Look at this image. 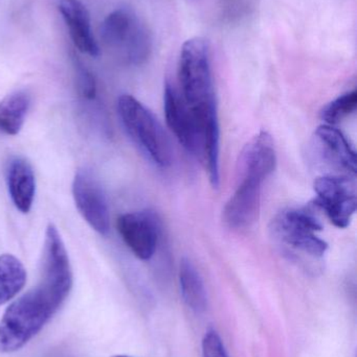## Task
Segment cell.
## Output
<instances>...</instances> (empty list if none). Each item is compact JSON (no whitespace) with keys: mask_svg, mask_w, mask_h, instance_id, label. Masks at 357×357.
I'll list each match as a JSON object with an SVG mask.
<instances>
[{"mask_svg":"<svg viewBox=\"0 0 357 357\" xmlns=\"http://www.w3.org/2000/svg\"><path fill=\"white\" fill-rule=\"evenodd\" d=\"M73 270L60 233L54 224L46 228L41 280L13 302L0 320V352L24 347L58 312L73 289Z\"/></svg>","mask_w":357,"mask_h":357,"instance_id":"1","label":"cell"},{"mask_svg":"<svg viewBox=\"0 0 357 357\" xmlns=\"http://www.w3.org/2000/svg\"><path fill=\"white\" fill-rule=\"evenodd\" d=\"M178 79L180 94L198 125L207 127L219 123L207 40L195 37L184 42L180 52Z\"/></svg>","mask_w":357,"mask_h":357,"instance_id":"2","label":"cell"},{"mask_svg":"<svg viewBox=\"0 0 357 357\" xmlns=\"http://www.w3.org/2000/svg\"><path fill=\"white\" fill-rule=\"evenodd\" d=\"M117 112L128 135L153 165L163 169L171 165V142L159 119L145 105L123 94L117 100Z\"/></svg>","mask_w":357,"mask_h":357,"instance_id":"3","label":"cell"},{"mask_svg":"<svg viewBox=\"0 0 357 357\" xmlns=\"http://www.w3.org/2000/svg\"><path fill=\"white\" fill-rule=\"evenodd\" d=\"M101 39L127 64L140 66L152 52V37L142 19L129 8L107 15L101 25Z\"/></svg>","mask_w":357,"mask_h":357,"instance_id":"4","label":"cell"},{"mask_svg":"<svg viewBox=\"0 0 357 357\" xmlns=\"http://www.w3.org/2000/svg\"><path fill=\"white\" fill-rule=\"evenodd\" d=\"M272 230L283 243L312 257H322L328 250V243L318 235L323 225L312 208L284 210L275 218Z\"/></svg>","mask_w":357,"mask_h":357,"instance_id":"5","label":"cell"},{"mask_svg":"<svg viewBox=\"0 0 357 357\" xmlns=\"http://www.w3.org/2000/svg\"><path fill=\"white\" fill-rule=\"evenodd\" d=\"M314 207L340 229L349 226L356 211V183L349 175H324L314 181Z\"/></svg>","mask_w":357,"mask_h":357,"instance_id":"6","label":"cell"},{"mask_svg":"<svg viewBox=\"0 0 357 357\" xmlns=\"http://www.w3.org/2000/svg\"><path fill=\"white\" fill-rule=\"evenodd\" d=\"M73 195L82 218L99 234L110 231V214L106 195L98 178L88 169H79L73 182Z\"/></svg>","mask_w":357,"mask_h":357,"instance_id":"7","label":"cell"},{"mask_svg":"<svg viewBox=\"0 0 357 357\" xmlns=\"http://www.w3.org/2000/svg\"><path fill=\"white\" fill-rule=\"evenodd\" d=\"M166 121L180 144L201 161L203 138L197 119L182 98V94L168 82L163 92Z\"/></svg>","mask_w":357,"mask_h":357,"instance_id":"8","label":"cell"},{"mask_svg":"<svg viewBox=\"0 0 357 357\" xmlns=\"http://www.w3.org/2000/svg\"><path fill=\"white\" fill-rule=\"evenodd\" d=\"M117 232L130 251L140 260H150L159 245L161 225L151 211L124 213L117 218Z\"/></svg>","mask_w":357,"mask_h":357,"instance_id":"9","label":"cell"},{"mask_svg":"<svg viewBox=\"0 0 357 357\" xmlns=\"http://www.w3.org/2000/svg\"><path fill=\"white\" fill-rule=\"evenodd\" d=\"M263 183L237 178L236 188L224 208V220L230 228L241 230L253 226L259 218Z\"/></svg>","mask_w":357,"mask_h":357,"instance_id":"10","label":"cell"},{"mask_svg":"<svg viewBox=\"0 0 357 357\" xmlns=\"http://www.w3.org/2000/svg\"><path fill=\"white\" fill-rule=\"evenodd\" d=\"M276 167L274 140L268 132H260L241 151L237 163V178H254L264 183Z\"/></svg>","mask_w":357,"mask_h":357,"instance_id":"11","label":"cell"},{"mask_svg":"<svg viewBox=\"0 0 357 357\" xmlns=\"http://www.w3.org/2000/svg\"><path fill=\"white\" fill-rule=\"evenodd\" d=\"M57 2L75 47L92 58L100 56V46L92 33L90 15L86 6L80 0H57Z\"/></svg>","mask_w":357,"mask_h":357,"instance_id":"12","label":"cell"},{"mask_svg":"<svg viewBox=\"0 0 357 357\" xmlns=\"http://www.w3.org/2000/svg\"><path fill=\"white\" fill-rule=\"evenodd\" d=\"M314 136L324 158L333 167L346 172L347 175L356 177V153L346 136L340 130L329 125L320 126Z\"/></svg>","mask_w":357,"mask_h":357,"instance_id":"13","label":"cell"},{"mask_svg":"<svg viewBox=\"0 0 357 357\" xmlns=\"http://www.w3.org/2000/svg\"><path fill=\"white\" fill-rule=\"evenodd\" d=\"M6 184L10 199L21 213H29L36 195V178L33 167L25 159L16 157L8 163Z\"/></svg>","mask_w":357,"mask_h":357,"instance_id":"14","label":"cell"},{"mask_svg":"<svg viewBox=\"0 0 357 357\" xmlns=\"http://www.w3.org/2000/svg\"><path fill=\"white\" fill-rule=\"evenodd\" d=\"M31 102V96L24 90L6 96L0 102V132L6 135H17L24 125Z\"/></svg>","mask_w":357,"mask_h":357,"instance_id":"15","label":"cell"},{"mask_svg":"<svg viewBox=\"0 0 357 357\" xmlns=\"http://www.w3.org/2000/svg\"><path fill=\"white\" fill-rule=\"evenodd\" d=\"M178 278L184 303L193 312H205L207 305V289L196 266L188 258L180 261Z\"/></svg>","mask_w":357,"mask_h":357,"instance_id":"16","label":"cell"},{"mask_svg":"<svg viewBox=\"0 0 357 357\" xmlns=\"http://www.w3.org/2000/svg\"><path fill=\"white\" fill-rule=\"evenodd\" d=\"M27 282L22 262L12 254L0 255V306L16 297Z\"/></svg>","mask_w":357,"mask_h":357,"instance_id":"17","label":"cell"},{"mask_svg":"<svg viewBox=\"0 0 357 357\" xmlns=\"http://www.w3.org/2000/svg\"><path fill=\"white\" fill-rule=\"evenodd\" d=\"M356 106L357 92L354 90L326 105L321 112V117L326 123L325 125L335 126L351 115L356 110Z\"/></svg>","mask_w":357,"mask_h":357,"instance_id":"18","label":"cell"},{"mask_svg":"<svg viewBox=\"0 0 357 357\" xmlns=\"http://www.w3.org/2000/svg\"><path fill=\"white\" fill-rule=\"evenodd\" d=\"M73 65L80 93L86 100H94L96 96V83L94 75L80 61L75 60Z\"/></svg>","mask_w":357,"mask_h":357,"instance_id":"19","label":"cell"},{"mask_svg":"<svg viewBox=\"0 0 357 357\" xmlns=\"http://www.w3.org/2000/svg\"><path fill=\"white\" fill-rule=\"evenodd\" d=\"M203 357H228L221 337L215 331H209L203 340Z\"/></svg>","mask_w":357,"mask_h":357,"instance_id":"20","label":"cell"},{"mask_svg":"<svg viewBox=\"0 0 357 357\" xmlns=\"http://www.w3.org/2000/svg\"><path fill=\"white\" fill-rule=\"evenodd\" d=\"M111 357H131V356H111Z\"/></svg>","mask_w":357,"mask_h":357,"instance_id":"21","label":"cell"}]
</instances>
